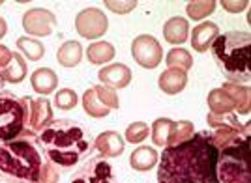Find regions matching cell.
<instances>
[{
  "instance_id": "1",
  "label": "cell",
  "mask_w": 251,
  "mask_h": 183,
  "mask_svg": "<svg viewBox=\"0 0 251 183\" xmlns=\"http://www.w3.org/2000/svg\"><path fill=\"white\" fill-rule=\"evenodd\" d=\"M157 183H220L218 148L210 133H195L186 142L165 148L159 157Z\"/></svg>"
},
{
  "instance_id": "2",
  "label": "cell",
  "mask_w": 251,
  "mask_h": 183,
  "mask_svg": "<svg viewBox=\"0 0 251 183\" xmlns=\"http://www.w3.org/2000/svg\"><path fill=\"white\" fill-rule=\"evenodd\" d=\"M38 140L43 148L45 159L62 168L64 172L75 168L84 155L94 150V142L88 140L83 127L68 118L52 120L38 135Z\"/></svg>"
},
{
  "instance_id": "3",
  "label": "cell",
  "mask_w": 251,
  "mask_h": 183,
  "mask_svg": "<svg viewBox=\"0 0 251 183\" xmlns=\"http://www.w3.org/2000/svg\"><path fill=\"white\" fill-rule=\"evenodd\" d=\"M43 152L30 129L19 138L0 144V180L4 183H40Z\"/></svg>"
},
{
  "instance_id": "4",
  "label": "cell",
  "mask_w": 251,
  "mask_h": 183,
  "mask_svg": "<svg viewBox=\"0 0 251 183\" xmlns=\"http://www.w3.org/2000/svg\"><path fill=\"white\" fill-rule=\"evenodd\" d=\"M210 51L227 82L248 84L251 79V38L248 32L220 34Z\"/></svg>"
},
{
  "instance_id": "5",
  "label": "cell",
  "mask_w": 251,
  "mask_h": 183,
  "mask_svg": "<svg viewBox=\"0 0 251 183\" xmlns=\"http://www.w3.org/2000/svg\"><path fill=\"white\" fill-rule=\"evenodd\" d=\"M30 107V97H17L8 90L0 92V144L19 138L28 129Z\"/></svg>"
},
{
  "instance_id": "6",
  "label": "cell",
  "mask_w": 251,
  "mask_h": 183,
  "mask_svg": "<svg viewBox=\"0 0 251 183\" xmlns=\"http://www.w3.org/2000/svg\"><path fill=\"white\" fill-rule=\"evenodd\" d=\"M220 183H251L250 138L218 150Z\"/></svg>"
},
{
  "instance_id": "7",
  "label": "cell",
  "mask_w": 251,
  "mask_h": 183,
  "mask_svg": "<svg viewBox=\"0 0 251 183\" xmlns=\"http://www.w3.org/2000/svg\"><path fill=\"white\" fill-rule=\"evenodd\" d=\"M131 56L133 60L145 68V69H156L157 66L161 64L163 58V51H161V45L154 36H137L133 43H131Z\"/></svg>"
},
{
  "instance_id": "8",
  "label": "cell",
  "mask_w": 251,
  "mask_h": 183,
  "mask_svg": "<svg viewBox=\"0 0 251 183\" xmlns=\"http://www.w3.org/2000/svg\"><path fill=\"white\" fill-rule=\"evenodd\" d=\"M109 28V19L100 8H86L75 17V30L84 40H98Z\"/></svg>"
},
{
  "instance_id": "9",
  "label": "cell",
  "mask_w": 251,
  "mask_h": 183,
  "mask_svg": "<svg viewBox=\"0 0 251 183\" xmlns=\"http://www.w3.org/2000/svg\"><path fill=\"white\" fill-rule=\"evenodd\" d=\"M70 183H118V180L109 161L101 155H98L84 164L72 178Z\"/></svg>"
},
{
  "instance_id": "10",
  "label": "cell",
  "mask_w": 251,
  "mask_h": 183,
  "mask_svg": "<svg viewBox=\"0 0 251 183\" xmlns=\"http://www.w3.org/2000/svg\"><path fill=\"white\" fill-rule=\"evenodd\" d=\"M23 28L30 36L45 38L51 36L56 28V17L45 8H32L23 15Z\"/></svg>"
},
{
  "instance_id": "11",
  "label": "cell",
  "mask_w": 251,
  "mask_h": 183,
  "mask_svg": "<svg viewBox=\"0 0 251 183\" xmlns=\"http://www.w3.org/2000/svg\"><path fill=\"white\" fill-rule=\"evenodd\" d=\"M52 122V109L51 101L47 97H38V99H32L30 107V116H28V129L34 135H40V133Z\"/></svg>"
},
{
  "instance_id": "12",
  "label": "cell",
  "mask_w": 251,
  "mask_h": 183,
  "mask_svg": "<svg viewBox=\"0 0 251 183\" xmlns=\"http://www.w3.org/2000/svg\"><path fill=\"white\" fill-rule=\"evenodd\" d=\"M98 79L101 81L103 86L120 90L131 82V69L124 64H111V66H105L103 69H100Z\"/></svg>"
},
{
  "instance_id": "13",
  "label": "cell",
  "mask_w": 251,
  "mask_h": 183,
  "mask_svg": "<svg viewBox=\"0 0 251 183\" xmlns=\"http://www.w3.org/2000/svg\"><path fill=\"white\" fill-rule=\"evenodd\" d=\"M220 36V28L216 23H210V21H204L197 24L193 32H191V47L197 52H206L210 51L212 43L216 41V38Z\"/></svg>"
},
{
  "instance_id": "14",
  "label": "cell",
  "mask_w": 251,
  "mask_h": 183,
  "mask_svg": "<svg viewBox=\"0 0 251 183\" xmlns=\"http://www.w3.org/2000/svg\"><path fill=\"white\" fill-rule=\"evenodd\" d=\"M126 140L120 133L116 131H105L100 133L94 140V150L101 153V157H118L124 152Z\"/></svg>"
},
{
  "instance_id": "15",
  "label": "cell",
  "mask_w": 251,
  "mask_h": 183,
  "mask_svg": "<svg viewBox=\"0 0 251 183\" xmlns=\"http://www.w3.org/2000/svg\"><path fill=\"white\" fill-rule=\"evenodd\" d=\"M188 84V73L180 71V69H171L167 68L165 71L159 75L157 79V86L159 90L165 92L167 95H176L186 88Z\"/></svg>"
},
{
  "instance_id": "16",
  "label": "cell",
  "mask_w": 251,
  "mask_h": 183,
  "mask_svg": "<svg viewBox=\"0 0 251 183\" xmlns=\"http://www.w3.org/2000/svg\"><path fill=\"white\" fill-rule=\"evenodd\" d=\"M30 84L36 93H40L42 97H47L49 93L56 90L58 86V77L51 68H40L30 75Z\"/></svg>"
},
{
  "instance_id": "17",
  "label": "cell",
  "mask_w": 251,
  "mask_h": 183,
  "mask_svg": "<svg viewBox=\"0 0 251 183\" xmlns=\"http://www.w3.org/2000/svg\"><path fill=\"white\" fill-rule=\"evenodd\" d=\"M230 95V99L234 101V111L248 116L251 109V93L248 84H234V82H225L223 88Z\"/></svg>"
},
{
  "instance_id": "18",
  "label": "cell",
  "mask_w": 251,
  "mask_h": 183,
  "mask_svg": "<svg viewBox=\"0 0 251 183\" xmlns=\"http://www.w3.org/2000/svg\"><path fill=\"white\" fill-rule=\"evenodd\" d=\"M189 34V24L188 19L182 17H171V19L163 24V38L171 45H182L186 43Z\"/></svg>"
},
{
  "instance_id": "19",
  "label": "cell",
  "mask_w": 251,
  "mask_h": 183,
  "mask_svg": "<svg viewBox=\"0 0 251 183\" xmlns=\"http://www.w3.org/2000/svg\"><path fill=\"white\" fill-rule=\"evenodd\" d=\"M157 159H159V155L154 148L141 146V148L133 150V153L129 155V164L137 172H148L150 168H154L157 164Z\"/></svg>"
},
{
  "instance_id": "20",
  "label": "cell",
  "mask_w": 251,
  "mask_h": 183,
  "mask_svg": "<svg viewBox=\"0 0 251 183\" xmlns=\"http://www.w3.org/2000/svg\"><path fill=\"white\" fill-rule=\"evenodd\" d=\"M56 60L64 68H75L83 60V47L79 41H64L56 51Z\"/></svg>"
},
{
  "instance_id": "21",
  "label": "cell",
  "mask_w": 251,
  "mask_h": 183,
  "mask_svg": "<svg viewBox=\"0 0 251 183\" xmlns=\"http://www.w3.org/2000/svg\"><path fill=\"white\" fill-rule=\"evenodd\" d=\"M2 73V79L4 82H11V84H19L26 79V62L23 58L19 52H13V56H11L10 64L4 68V69H0Z\"/></svg>"
},
{
  "instance_id": "22",
  "label": "cell",
  "mask_w": 251,
  "mask_h": 183,
  "mask_svg": "<svg viewBox=\"0 0 251 183\" xmlns=\"http://www.w3.org/2000/svg\"><path fill=\"white\" fill-rule=\"evenodd\" d=\"M115 47L109 41H96L86 49V58L94 66H101L115 58Z\"/></svg>"
},
{
  "instance_id": "23",
  "label": "cell",
  "mask_w": 251,
  "mask_h": 183,
  "mask_svg": "<svg viewBox=\"0 0 251 183\" xmlns=\"http://www.w3.org/2000/svg\"><path fill=\"white\" fill-rule=\"evenodd\" d=\"M17 49H19L21 56H25L30 62L42 60L43 54H45V47H43L42 41L36 40V38H28V36H21L17 40Z\"/></svg>"
},
{
  "instance_id": "24",
  "label": "cell",
  "mask_w": 251,
  "mask_h": 183,
  "mask_svg": "<svg viewBox=\"0 0 251 183\" xmlns=\"http://www.w3.org/2000/svg\"><path fill=\"white\" fill-rule=\"evenodd\" d=\"M208 107L212 114H229L234 111V101L225 90L216 88L208 93Z\"/></svg>"
},
{
  "instance_id": "25",
  "label": "cell",
  "mask_w": 251,
  "mask_h": 183,
  "mask_svg": "<svg viewBox=\"0 0 251 183\" xmlns=\"http://www.w3.org/2000/svg\"><path fill=\"white\" fill-rule=\"evenodd\" d=\"M193 135H195V129H193V123L191 122H188V120L173 122L171 131H169L167 146H165V148H173V146H178V144L186 142Z\"/></svg>"
},
{
  "instance_id": "26",
  "label": "cell",
  "mask_w": 251,
  "mask_h": 183,
  "mask_svg": "<svg viewBox=\"0 0 251 183\" xmlns=\"http://www.w3.org/2000/svg\"><path fill=\"white\" fill-rule=\"evenodd\" d=\"M83 109L90 118H105V116H109V112H111L107 107H103V105L100 103V99H98V95H96V92H94V86L88 88V90L83 93Z\"/></svg>"
},
{
  "instance_id": "27",
  "label": "cell",
  "mask_w": 251,
  "mask_h": 183,
  "mask_svg": "<svg viewBox=\"0 0 251 183\" xmlns=\"http://www.w3.org/2000/svg\"><path fill=\"white\" fill-rule=\"evenodd\" d=\"M206 122L210 123L212 129H221V127H234V129H250V123H240L234 112L229 114H212L208 112Z\"/></svg>"
},
{
  "instance_id": "28",
  "label": "cell",
  "mask_w": 251,
  "mask_h": 183,
  "mask_svg": "<svg viewBox=\"0 0 251 183\" xmlns=\"http://www.w3.org/2000/svg\"><path fill=\"white\" fill-rule=\"evenodd\" d=\"M216 6H218V2H214V0H191L186 6V13L189 19L201 21L212 15L216 11Z\"/></svg>"
},
{
  "instance_id": "29",
  "label": "cell",
  "mask_w": 251,
  "mask_h": 183,
  "mask_svg": "<svg viewBox=\"0 0 251 183\" xmlns=\"http://www.w3.org/2000/svg\"><path fill=\"white\" fill-rule=\"evenodd\" d=\"M167 66L171 69H180L188 73L193 66V58L186 49H171L167 54Z\"/></svg>"
},
{
  "instance_id": "30",
  "label": "cell",
  "mask_w": 251,
  "mask_h": 183,
  "mask_svg": "<svg viewBox=\"0 0 251 183\" xmlns=\"http://www.w3.org/2000/svg\"><path fill=\"white\" fill-rule=\"evenodd\" d=\"M171 125H173V120H169V118H157L156 122L152 123V142H154V146H157V148L167 146Z\"/></svg>"
},
{
  "instance_id": "31",
  "label": "cell",
  "mask_w": 251,
  "mask_h": 183,
  "mask_svg": "<svg viewBox=\"0 0 251 183\" xmlns=\"http://www.w3.org/2000/svg\"><path fill=\"white\" fill-rule=\"evenodd\" d=\"M94 92H96V95H98V99H100V103H101L103 107H107L109 111H116V109L120 107V99H118L116 90L109 88V86H103V84H96Z\"/></svg>"
},
{
  "instance_id": "32",
  "label": "cell",
  "mask_w": 251,
  "mask_h": 183,
  "mask_svg": "<svg viewBox=\"0 0 251 183\" xmlns=\"http://www.w3.org/2000/svg\"><path fill=\"white\" fill-rule=\"evenodd\" d=\"M150 133V127H148L145 122H135L131 125H127V129L124 133V140L131 144H141Z\"/></svg>"
},
{
  "instance_id": "33",
  "label": "cell",
  "mask_w": 251,
  "mask_h": 183,
  "mask_svg": "<svg viewBox=\"0 0 251 183\" xmlns=\"http://www.w3.org/2000/svg\"><path fill=\"white\" fill-rule=\"evenodd\" d=\"M77 101H79V97H77L75 90H72V88H62V90H58L54 93V105L58 109H62V111H72V109H75Z\"/></svg>"
},
{
  "instance_id": "34",
  "label": "cell",
  "mask_w": 251,
  "mask_h": 183,
  "mask_svg": "<svg viewBox=\"0 0 251 183\" xmlns=\"http://www.w3.org/2000/svg\"><path fill=\"white\" fill-rule=\"evenodd\" d=\"M60 180V170L54 163H51L49 159L43 161L42 166V176H40V183H58Z\"/></svg>"
},
{
  "instance_id": "35",
  "label": "cell",
  "mask_w": 251,
  "mask_h": 183,
  "mask_svg": "<svg viewBox=\"0 0 251 183\" xmlns=\"http://www.w3.org/2000/svg\"><path fill=\"white\" fill-rule=\"evenodd\" d=\"M105 6L111 11H115V13L124 15V13H129L131 10H135L137 2L135 0H105Z\"/></svg>"
},
{
  "instance_id": "36",
  "label": "cell",
  "mask_w": 251,
  "mask_h": 183,
  "mask_svg": "<svg viewBox=\"0 0 251 183\" xmlns=\"http://www.w3.org/2000/svg\"><path fill=\"white\" fill-rule=\"evenodd\" d=\"M220 4L223 6V10L229 13H240V11L248 10V6H250L248 0H221Z\"/></svg>"
},
{
  "instance_id": "37",
  "label": "cell",
  "mask_w": 251,
  "mask_h": 183,
  "mask_svg": "<svg viewBox=\"0 0 251 183\" xmlns=\"http://www.w3.org/2000/svg\"><path fill=\"white\" fill-rule=\"evenodd\" d=\"M11 56H13V51L6 45H0V69H4L8 64H10Z\"/></svg>"
},
{
  "instance_id": "38",
  "label": "cell",
  "mask_w": 251,
  "mask_h": 183,
  "mask_svg": "<svg viewBox=\"0 0 251 183\" xmlns=\"http://www.w3.org/2000/svg\"><path fill=\"white\" fill-rule=\"evenodd\" d=\"M6 34H8V23H6L4 17H0V40H2Z\"/></svg>"
},
{
  "instance_id": "39",
  "label": "cell",
  "mask_w": 251,
  "mask_h": 183,
  "mask_svg": "<svg viewBox=\"0 0 251 183\" xmlns=\"http://www.w3.org/2000/svg\"><path fill=\"white\" fill-rule=\"evenodd\" d=\"M2 86H4V79H2V73H0V92H2Z\"/></svg>"
}]
</instances>
